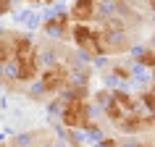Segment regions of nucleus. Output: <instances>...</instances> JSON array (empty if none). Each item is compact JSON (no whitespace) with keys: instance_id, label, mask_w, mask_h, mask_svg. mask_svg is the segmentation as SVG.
I'll return each instance as SVG.
<instances>
[{"instance_id":"1","label":"nucleus","mask_w":155,"mask_h":147,"mask_svg":"<svg viewBox=\"0 0 155 147\" xmlns=\"http://www.w3.org/2000/svg\"><path fill=\"white\" fill-rule=\"evenodd\" d=\"M95 13V0H76L71 8V18H76L79 24H87V18Z\"/></svg>"}]
</instances>
